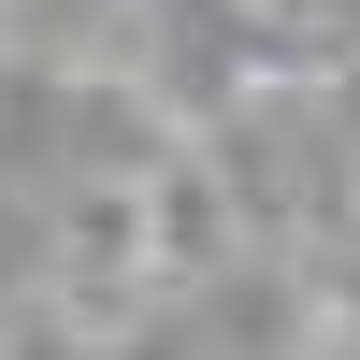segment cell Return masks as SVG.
Returning a JSON list of instances; mask_svg holds the SVG:
<instances>
[{
	"label": "cell",
	"mask_w": 360,
	"mask_h": 360,
	"mask_svg": "<svg viewBox=\"0 0 360 360\" xmlns=\"http://www.w3.org/2000/svg\"><path fill=\"white\" fill-rule=\"evenodd\" d=\"M217 360H288V346H217Z\"/></svg>",
	"instance_id": "3"
},
{
	"label": "cell",
	"mask_w": 360,
	"mask_h": 360,
	"mask_svg": "<svg viewBox=\"0 0 360 360\" xmlns=\"http://www.w3.org/2000/svg\"><path fill=\"white\" fill-rule=\"evenodd\" d=\"M130 188H144V274L159 288H202V274L245 259V217H231V188L202 173V144H173V159L130 173Z\"/></svg>",
	"instance_id": "1"
},
{
	"label": "cell",
	"mask_w": 360,
	"mask_h": 360,
	"mask_svg": "<svg viewBox=\"0 0 360 360\" xmlns=\"http://www.w3.org/2000/svg\"><path fill=\"white\" fill-rule=\"evenodd\" d=\"M303 288H317V303H346V317H360V217H346V231H317V245H303Z\"/></svg>",
	"instance_id": "2"
}]
</instances>
